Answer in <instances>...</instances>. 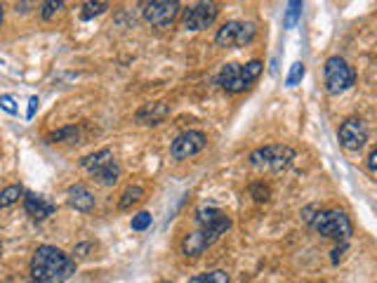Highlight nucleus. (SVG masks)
Masks as SVG:
<instances>
[{"mask_svg":"<svg viewBox=\"0 0 377 283\" xmlns=\"http://www.w3.org/2000/svg\"><path fill=\"white\" fill-rule=\"evenodd\" d=\"M76 274V262L57 245H38L31 257V279L36 283H64Z\"/></svg>","mask_w":377,"mask_h":283,"instance_id":"f257e3e1","label":"nucleus"},{"mask_svg":"<svg viewBox=\"0 0 377 283\" xmlns=\"http://www.w3.org/2000/svg\"><path fill=\"white\" fill-rule=\"evenodd\" d=\"M262 69L264 64L259 59H252L248 64H224L217 76V85L222 90L231 92V95H238V92H245L257 81Z\"/></svg>","mask_w":377,"mask_h":283,"instance_id":"f03ea898","label":"nucleus"},{"mask_svg":"<svg viewBox=\"0 0 377 283\" xmlns=\"http://www.w3.org/2000/svg\"><path fill=\"white\" fill-rule=\"evenodd\" d=\"M309 224L323 238H332V241H339V243H347L351 238V231H354L347 213L335 211V208H330V211H316Z\"/></svg>","mask_w":377,"mask_h":283,"instance_id":"7ed1b4c3","label":"nucleus"},{"mask_svg":"<svg viewBox=\"0 0 377 283\" xmlns=\"http://www.w3.org/2000/svg\"><path fill=\"white\" fill-rule=\"evenodd\" d=\"M295 161V149L293 146H283V144H269V146H259L250 153V165L257 170H286L290 163Z\"/></svg>","mask_w":377,"mask_h":283,"instance_id":"20e7f679","label":"nucleus"},{"mask_svg":"<svg viewBox=\"0 0 377 283\" xmlns=\"http://www.w3.org/2000/svg\"><path fill=\"white\" fill-rule=\"evenodd\" d=\"M194 220H196V224H199V231L206 236L208 245H213L222 234H226L229 229H231V217H229L226 213L217 211V208L203 206L196 211Z\"/></svg>","mask_w":377,"mask_h":283,"instance_id":"39448f33","label":"nucleus"},{"mask_svg":"<svg viewBox=\"0 0 377 283\" xmlns=\"http://www.w3.org/2000/svg\"><path fill=\"white\" fill-rule=\"evenodd\" d=\"M325 88L330 95H339L347 92L351 85L356 83V71L347 64L342 57H330L325 61Z\"/></svg>","mask_w":377,"mask_h":283,"instance_id":"423d86ee","label":"nucleus"},{"mask_svg":"<svg viewBox=\"0 0 377 283\" xmlns=\"http://www.w3.org/2000/svg\"><path fill=\"white\" fill-rule=\"evenodd\" d=\"M257 33V26L252 22H226L222 24V29H217L215 36V45L217 47H243L252 43Z\"/></svg>","mask_w":377,"mask_h":283,"instance_id":"0eeeda50","label":"nucleus"},{"mask_svg":"<svg viewBox=\"0 0 377 283\" xmlns=\"http://www.w3.org/2000/svg\"><path fill=\"white\" fill-rule=\"evenodd\" d=\"M220 15V8L215 3H199L191 5L182 12V26L187 31H203L210 29Z\"/></svg>","mask_w":377,"mask_h":283,"instance_id":"6e6552de","label":"nucleus"},{"mask_svg":"<svg viewBox=\"0 0 377 283\" xmlns=\"http://www.w3.org/2000/svg\"><path fill=\"white\" fill-rule=\"evenodd\" d=\"M141 15H144L146 24L158 26V29H165L179 17V3L177 0H153V3L144 5Z\"/></svg>","mask_w":377,"mask_h":283,"instance_id":"1a4fd4ad","label":"nucleus"},{"mask_svg":"<svg viewBox=\"0 0 377 283\" xmlns=\"http://www.w3.org/2000/svg\"><path fill=\"white\" fill-rule=\"evenodd\" d=\"M206 144H208V137L201 130H189L175 137V142H172L170 146V153L177 161H184V158H191L196 156V153H201L206 149Z\"/></svg>","mask_w":377,"mask_h":283,"instance_id":"9d476101","label":"nucleus"},{"mask_svg":"<svg viewBox=\"0 0 377 283\" xmlns=\"http://www.w3.org/2000/svg\"><path fill=\"white\" fill-rule=\"evenodd\" d=\"M339 144L347 151H361L368 142V128L361 118H347L339 125Z\"/></svg>","mask_w":377,"mask_h":283,"instance_id":"9b49d317","label":"nucleus"},{"mask_svg":"<svg viewBox=\"0 0 377 283\" xmlns=\"http://www.w3.org/2000/svg\"><path fill=\"white\" fill-rule=\"evenodd\" d=\"M24 211L31 220H36V222H43V220H47L50 215H54L57 211V206H54L52 201H47L45 196H38V194H26L24 196Z\"/></svg>","mask_w":377,"mask_h":283,"instance_id":"f8f14e48","label":"nucleus"},{"mask_svg":"<svg viewBox=\"0 0 377 283\" xmlns=\"http://www.w3.org/2000/svg\"><path fill=\"white\" fill-rule=\"evenodd\" d=\"M66 201H69V206L78 213H90L92 208H95V196H92V192L85 184H73L69 194H66Z\"/></svg>","mask_w":377,"mask_h":283,"instance_id":"ddd939ff","label":"nucleus"},{"mask_svg":"<svg viewBox=\"0 0 377 283\" xmlns=\"http://www.w3.org/2000/svg\"><path fill=\"white\" fill-rule=\"evenodd\" d=\"M168 114H170L168 104L153 102V104H144V107L139 109L134 118H137V123H141V125H158V123L163 121Z\"/></svg>","mask_w":377,"mask_h":283,"instance_id":"4468645a","label":"nucleus"},{"mask_svg":"<svg viewBox=\"0 0 377 283\" xmlns=\"http://www.w3.org/2000/svg\"><path fill=\"white\" fill-rule=\"evenodd\" d=\"M92 177H95L100 184H104V187H114L121 177V163L116 161V158H111L109 163H104L102 168H97L92 172Z\"/></svg>","mask_w":377,"mask_h":283,"instance_id":"2eb2a0df","label":"nucleus"},{"mask_svg":"<svg viewBox=\"0 0 377 283\" xmlns=\"http://www.w3.org/2000/svg\"><path fill=\"white\" fill-rule=\"evenodd\" d=\"M206 248H210V245H208L206 236H203L201 231L187 234V236H184V241H182V253L189 255V257H199Z\"/></svg>","mask_w":377,"mask_h":283,"instance_id":"dca6fc26","label":"nucleus"},{"mask_svg":"<svg viewBox=\"0 0 377 283\" xmlns=\"http://www.w3.org/2000/svg\"><path fill=\"white\" fill-rule=\"evenodd\" d=\"M111 158H114V151H111V149L95 151V153H90V156H85L83 161H80V168L88 170L90 175H92V172H95L97 168H102L104 163H109Z\"/></svg>","mask_w":377,"mask_h":283,"instance_id":"f3484780","label":"nucleus"},{"mask_svg":"<svg viewBox=\"0 0 377 283\" xmlns=\"http://www.w3.org/2000/svg\"><path fill=\"white\" fill-rule=\"evenodd\" d=\"M141 199H144V189L134 184V187H128L125 192H123L121 201H118V208H121V211H128L130 206H134V203H139Z\"/></svg>","mask_w":377,"mask_h":283,"instance_id":"a211bd4d","label":"nucleus"},{"mask_svg":"<svg viewBox=\"0 0 377 283\" xmlns=\"http://www.w3.org/2000/svg\"><path fill=\"white\" fill-rule=\"evenodd\" d=\"M24 196V189L20 184H10V187H5L3 192H0V208H10L15 206L17 201H20Z\"/></svg>","mask_w":377,"mask_h":283,"instance_id":"6ab92c4d","label":"nucleus"},{"mask_svg":"<svg viewBox=\"0 0 377 283\" xmlns=\"http://www.w3.org/2000/svg\"><path fill=\"white\" fill-rule=\"evenodd\" d=\"M47 142H52V144H57V142H66V144H73V142L78 139V128L76 125H69V128H61V130L47 135L45 137Z\"/></svg>","mask_w":377,"mask_h":283,"instance_id":"aec40b11","label":"nucleus"},{"mask_svg":"<svg viewBox=\"0 0 377 283\" xmlns=\"http://www.w3.org/2000/svg\"><path fill=\"white\" fill-rule=\"evenodd\" d=\"M189 283H231L229 281V274L222 272V269H215V272H206L199 276H191Z\"/></svg>","mask_w":377,"mask_h":283,"instance_id":"412c9836","label":"nucleus"},{"mask_svg":"<svg viewBox=\"0 0 377 283\" xmlns=\"http://www.w3.org/2000/svg\"><path fill=\"white\" fill-rule=\"evenodd\" d=\"M302 17V3L300 0H293V3H288V10H286V20H283V26L286 29H293L298 20Z\"/></svg>","mask_w":377,"mask_h":283,"instance_id":"4be33fe9","label":"nucleus"},{"mask_svg":"<svg viewBox=\"0 0 377 283\" xmlns=\"http://www.w3.org/2000/svg\"><path fill=\"white\" fill-rule=\"evenodd\" d=\"M305 73H307L305 64H302V61H295V64L290 66V73L286 76V88H295V85H298V83H302Z\"/></svg>","mask_w":377,"mask_h":283,"instance_id":"5701e85b","label":"nucleus"},{"mask_svg":"<svg viewBox=\"0 0 377 283\" xmlns=\"http://www.w3.org/2000/svg\"><path fill=\"white\" fill-rule=\"evenodd\" d=\"M153 222V217H151V213H137L132 220H130V227H132L134 231H144V229H149Z\"/></svg>","mask_w":377,"mask_h":283,"instance_id":"b1692460","label":"nucleus"},{"mask_svg":"<svg viewBox=\"0 0 377 283\" xmlns=\"http://www.w3.org/2000/svg\"><path fill=\"white\" fill-rule=\"evenodd\" d=\"M61 8H64V3H61V0H47V3H43V5H40L43 20H52V17L57 15Z\"/></svg>","mask_w":377,"mask_h":283,"instance_id":"393cba45","label":"nucleus"},{"mask_svg":"<svg viewBox=\"0 0 377 283\" xmlns=\"http://www.w3.org/2000/svg\"><path fill=\"white\" fill-rule=\"evenodd\" d=\"M109 5L107 3H85L83 5V20H92V17H97V15H102L104 10H107Z\"/></svg>","mask_w":377,"mask_h":283,"instance_id":"a878e982","label":"nucleus"},{"mask_svg":"<svg viewBox=\"0 0 377 283\" xmlns=\"http://www.w3.org/2000/svg\"><path fill=\"white\" fill-rule=\"evenodd\" d=\"M0 109H3V112H8V114L15 116V114H17L15 97H12V95H0Z\"/></svg>","mask_w":377,"mask_h":283,"instance_id":"bb28decb","label":"nucleus"},{"mask_svg":"<svg viewBox=\"0 0 377 283\" xmlns=\"http://www.w3.org/2000/svg\"><path fill=\"white\" fill-rule=\"evenodd\" d=\"M252 194H255V201H269V189L262 187V184H255V187H252Z\"/></svg>","mask_w":377,"mask_h":283,"instance_id":"cd10ccee","label":"nucleus"},{"mask_svg":"<svg viewBox=\"0 0 377 283\" xmlns=\"http://www.w3.org/2000/svg\"><path fill=\"white\" fill-rule=\"evenodd\" d=\"M344 253H347V243H339V248L332 250V264L342 262L344 260Z\"/></svg>","mask_w":377,"mask_h":283,"instance_id":"c85d7f7f","label":"nucleus"},{"mask_svg":"<svg viewBox=\"0 0 377 283\" xmlns=\"http://www.w3.org/2000/svg\"><path fill=\"white\" fill-rule=\"evenodd\" d=\"M368 172L370 175L377 172V149H370V153H368Z\"/></svg>","mask_w":377,"mask_h":283,"instance_id":"c756f323","label":"nucleus"},{"mask_svg":"<svg viewBox=\"0 0 377 283\" xmlns=\"http://www.w3.org/2000/svg\"><path fill=\"white\" fill-rule=\"evenodd\" d=\"M36 109H38V97H31V100H29V114H26V118H33Z\"/></svg>","mask_w":377,"mask_h":283,"instance_id":"7c9ffc66","label":"nucleus"},{"mask_svg":"<svg viewBox=\"0 0 377 283\" xmlns=\"http://www.w3.org/2000/svg\"><path fill=\"white\" fill-rule=\"evenodd\" d=\"M90 250V245L88 243H80V245H76V250H73V255H78V257H85V253Z\"/></svg>","mask_w":377,"mask_h":283,"instance_id":"2f4dec72","label":"nucleus"},{"mask_svg":"<svg viewBox=\"0 0 377 283\" xmlns=\"http://www.w3.org/2000/svg\"><path fill=\"white\" fill-rule=\"evenodd\" d=\"M3 20H5V10H3V5H0V26H3Z\"/></svg>","mask_w":377,"mask_h":283,"instance_id":"473e14b6","label":"nucleus"},{"mask_svg":"<svg viewBox=\"0 0 377 283\" xmlns=\"http://www.w3.org/2000/svg\"><path fill=\"white\" fill-rule=\"evenodd\" d=\"M160 283H170V281H160Z\"/></svg>","mask_w":377,"mask_h":283,"instance_id":"72a5a7b5","label":"nucleus"}]
</instances>
